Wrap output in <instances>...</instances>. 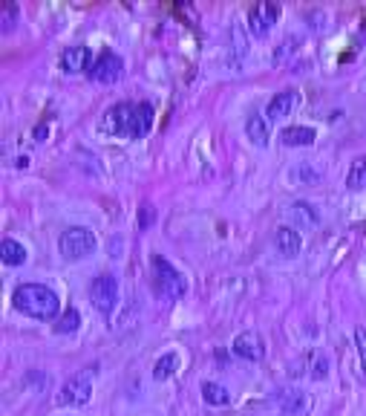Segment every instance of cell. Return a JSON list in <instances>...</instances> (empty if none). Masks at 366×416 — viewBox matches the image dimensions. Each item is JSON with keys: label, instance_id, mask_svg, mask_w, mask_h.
I'll return each mask as SVG.
<instances>
[{"label": "cell", "instance_id": "3", "mask_svg": "<svg viewBox=\"0 0 366 416\" xmlns=\"http://www.w3.org/2000/svg\"><path fill=\"white\" fill-rule=\"evenodd\" d=\"M96 249H98V240L87 226H72L58 237V251L67 260H84L89 255H96Z\"/></svg>", "mask_w": 366, "mask_h": 416}, {"label": "cell", "instance_id": "14", "mask_svg": "<svg viewBox=\"0 0 366 416\" xmlns=\"http://www.w3.org/2000/svg\"><path fill=\"white\" fill-rule=\"evenodd\" d=\"M288 217L294 220V229H297V231H300V229H314L317 220H320L317 208H314L312 202H306V200H297V202L288 205Z\"/></svg>", "mask_w": 366, "mask_h": 416}, {"label": "cell", "instance_id": "13", "mask_svg": "<svg viewBox=\"0 0 366 416\" xmlns=\"http://www.w3.org/2000/svg\"><path fill=\"white\" fill-rule=\"evenodd\" d=\"M297 104H300V93H297V90H280L277 96H274V98L268 101L266 116H271V118L292 116V113L297 110Z\"/></svg>", "mask_w": 366, "mask_h": 416}, {"label": "cell", "instance_id": "26", "mask_svg": "<svg viewBox=\"0 0 366 416\" xmlns=\"http://www.w3.org/2000/svg\"><path fill=\"white\" fill-rule=\"evenodd\" d=\"M150 226H156V208L150 205V202H142L139 205V229L147 231Z\"/></svg>", "mask_w": 366, "mask_h": 416}, {"label": "cell", "instance_id": "30", "mask_svg": "<svg viewBox=\"0 0 366 416\" xmlns=\"http://www.w3.org/2000/svg\"><path fill=\"white\" fill-rule=\"evenodd\" d=\"M43 136H47V125H38V127H35V139L43 142Z\"/></svg>", "mask_w": 366, "mask_h": 416}, {"label": "cell", "instance_id": "19", "mask_svg": "<svg viewBox=\"0 0 366 416\" xmlns=\"http://www.w3.org/2000/svg\"><path fill=\"white\" fill-rule=\"evenodd\" d=\"M0 255H3L6 266H23L26 263V249L18 240H12V237H6V240H3V246H0Z\"/></svg>", "mask_w": 366, "mask_h": 416}, {"label": "cell", "instance_id": "22", "mask_svg": "<svg viewBox=\"0 0 366 416\" xmlns=\"http://www.w3.org/2000/svg\"><path fill=\"white\" fill-rule=\"evenodd\" d=\"M231 52H234V64L237 67L242 64V58L248 55V38H246V32H242L239 23L231 26Z\"/></svg>", "mask_w": 366, "mask_h": 416}, {"label": "cell", "instance_id": "7", "mask_svg": "<svg viewBox=\"0 0 366 416\" xmlns=\"http://www.w3.org/2000/svg\"><path fill=\"white\" fill-rule=\"evenodd\" d=\"M277 18H280V3H274V0H260V3H254L248 9V29L257 38H263L271 32V26L277 23Z\"/></svg>", "mask_w": 366, "mask_h": 416}, {"label": "cell", "instance_id": "6", "mask_svg": "<svg viewBox=\"0 0 366 416\" xmlns=\"http://www.w3.org/2000/svg\"><path fill=\"white\" fill-rule=\"evenodd\" d=\"M93 399V376L89 373H75L64 382V388L58 393V405L64 408H81Z\"/></svg>", "mask_w": 366, "mask_h": 416}, {"label": "cell", "instance_id": "12", "mask_svg": "<svg viewBox=\"0 0 366 416\" xmlns=\"http://www.w3.org/2000/svg\"><path fill=\"white\" fill-rule=\"evenodd\" d=\"M274 246H277V251L283 258H297L300 249H303V237L294 226H280L274 231Z\"/></svg>", "mask_w": 366, "mask_h": 416}, {"label": "cell", "instance_id": "18", "mask_svg": "<svg viewBox=\"0 0 366 416\" xmlns=\"http://www.w3.org/2000/svg\"><path fill=\"white\" fill-rule=\"evenodd\" d=\"M179 370V353H164V355H159L156 359V364H153V379L156 382H164V379H171L173 373Z\"/></svg>", "mask_w": 366, "mask_h": 416}, {"label": "cell", "instance_id": "2", "mask_svg": "<svg viewBox=\"0 0 366 416\" xmlns=\"http://www.w3.org/2000/svg\"><path fill=\"white\" fill-rule=\"evenodd\" d=\"M153 289L162 295V298L176 301V298H182V295L188 292V280L171 260L156 255L153 258Z\"/></svg>", "mask_w": 366, "mask_h": 416}, {"label": "cell", "instance_id": "11", "mask_svg": "<svg viewBox=\"0 0 366 416\" xmlns=\"http://www.w3.org/2000/svg\"><path fill=\"white\" fill-rule=\"evenodd\" d=\"M234 353L246 362H260L266 359V341L257 330H246L234 338Z\"/></svg>", "mask_w": 366, "mask_h": 416}, {"label": "cell", "instance_id": "27", "mask_svg": "<svg viewBox=\"0 0 366 416\" xmlns=\"http://www.w3.org/2000/svg\"><path fill=\"white\" fill-rule=\"evenodd\" d=\"M355 347H358V362H360V376L366 379V330L358 326L355 330Z\"/></svg>", "mask_w": 366, "mask_h": 416}, {"label": "cell", "instance_id": "5", "mask_svg": "<svg viewBox=\"0 0 366 416\" xmlns=\"http://www.w3.org/2000/svg\"><path fill=\"white\" fill-rule=\"evenodd\" d=\"M133 116H136V104L133 101H118L110 110H104L98 127H101V133H110V136H127L130 139Z\"/></svg>", "mask_w": 366, "mask_h": 416}, {"label": "cell", "instance_id": "25", "mask_svg": "<svg viewBox=\"0 0 366 416\" xmlns=\"http://www.w3.org/2000/svg\"><path fill=\"white\" fill-rule=\"evenodd\" d=\"M18 3L14 0H3L0 3V23H3V29H12L14 23H18Z\"/></svg>", "mask_w": 366, "mask_h": 416}, {"label": "cell", "instance_id": "23", "mask_svg": "<svg viewBox=\"0 0 366 416\" xmlns=\"http://www.w3.org/2000/svg\"><path fill=\"white\" fill-rule=\"evenodd\" d=\"M309 362H312V370H309V376H312V379H317V382H323V379L329 376V362H326V353L314 350V353L309 355Z\"/></svg>", "mask_w": 366, "mask_h": 416}, {"label": "cell", "instance_id": "8", "mask_svg": "<svg viewBox=\"0 0 366 416\" xmlns=\"http://www.w3.org/2000/svg\"><path fill=\"white\" fill-rule=\"evenodd\" d=\"M121 72H125V61H121V55L104 50V52L96 58L93 70H89V79L98 81V84H113V81L121 79Z\"/></svg>", "mask_w": 366, "mask_h": 416}, {"label": "cell", "instance_id": "10", "mask_svg": "<svg viewBox=\"0 0 366 416\" xmlns=\"http://www.w3.org/2000/svg\"><path fill=\"white\" fill-rule=\"evenodd\" d=\"M58 64L64 72H84V70H93V50L84 47V43H72V47H67L64 52H61Z\"/></svg>", "mask_w": 366, "mask_h": 416}, {"label": "cell", "instance_id": "17", "mask_svg": "<svg viewBox=\"0 0 366 416\" xmlns=\"http://www.w3.org/2000/svg\"><path fill=\"white\" fill-rule=\"evenodd\" d=\"M246 136L257 145V147H266L268 139H271V130H268V122H266V116L260 113H254L248 116V122H246Z\"/></svg>", "mask_w": 366, "mask_h": 416}, {"label": "cell", "instance_id": "4", "mask_svg": "<svg viewBox=\"0 0 366 416\" xmlns=\"http://www.w3.org/2000/svg\"><path fill=\"white\" fill-rule=\"evenodd\" d=\"M89 301H93V306L101 315H110L118 304V278L110 272L96 275L93 284H89Z\"/></svg>", "mask_w": 366, "mask_h": 416}, {"label": "cell", "instance_id": "28", "mask_svg": "<svg viewBox=\"0 0 366 416\" xmlns=\"http://www.w3.org/2000/svg\"><path fill=\"white\" fill-rule=\"evenodd\" d=\"M292 180H309V183H314V180H320V171H314V168H309L306 162L303 165H297V168H292Z\"/></svg>", "mask_w": 366, "mask_h": 416}, {"label": "cell", "instance_id": "29", "mask_svg": "<svg viewBox=\"0 0 366 416\" xmlns=\"http://www.w3.org/2000/svg\"><path fill=\"white\" fill-rule=\"evenodd\" d=\"M297 43H300V38H286L283 43H280V50L274 52V61H283V58L292 52V50H297Z\"/></svg>", "mask_w": 366, "mask_h": 416}, {"label": "cell", "instance_id": "20", "mask_svg": "<svg viewBox=\"0 0 366 416\" xmlns=\"http://www.w3.org/2000/svg\"><path fill=\"white\" fill-rule=\"evenodd\" d=\"M202 399L208 405H213V408H222V405H228V391L222 388V384H217V382H202Z\"/></svg>", "mask_w": 366, "mask_h": 416}, {"label": "cell", "instance_id": "9", "mask_svg": "<svg viewBox=\"0 0 366 416\" xmlns=\"http://www.w3.org/2000/svg\"><path fill=\"white\" fill-rule=\"evenodd\" d=\"M274 402H277V408H280L283 416H306L312 410L309 393L300 391V388H283V391H277Z\"/></svg>", "mask_w": 366, "mask_h": 416}, {"label": "cell", "instance_id": "1", "mask_svg": "<svg viewBox=\"0 0 366 416\" xmlns=\"http://www.w3.org/2000/svg\"><path fill=\"white\" fill-rule=\"evenodd\" d=\"M12 304L18 312L35 321H52L61 309V298L47 284H21L12 295Z\"/></svg>", "mask_w": 366, "mask_h": 416}, {"label": "cell", "instance_id": "15", "mask_svg": "<svg viewBox=\"0 0 366 416\" xmlns=\"http://www.w3.org/2000/svg\"><path fill=\"white\" fill-rule=\"evenodd\" d=\"M153 127V104L139 101L136 104V116H133V127H130V139H142Z\"/></svg>", "mask_w": 366, "mask_h": 416}, {"label": "cell", "instance_id": "16", "mask_svg": "<svg viewBox=\"0 0 366 416\" xmlns=\"http://www.w3.org/2000/svg\"><path fill=\"white\" fill-rule=\"evenodd\" d=\"M280 139H283V145H288V147H306V145H312V142L317 139V133H314V127H309V125H292V127H283Z\"/></svg>", "mask_w": 366, "mask_h": 416}, {"label": "cell", "instance_id": "24", "mask_svg": "<svg viewBox=\"0 0 366 416\" xmlns=\"http://www.w3.org/2000/svg\"><path fill=\"white\" fill-rule=\"evenodd\" d=\"M78 324H81L78 309H67L64 315L58 318V324H55V333H75V330H78Z\"/></svg>", "mask_w": 366, "mask_h": 416}, {"label": "cell", "instance_id": "21", "mask_svg": "<svg viewBox=\"0 0 366 416\" xmlns=\"http://www.w3.org/2000/svg\"><path fill=\"white\" fill-rule=\"evenodd\" d=\"M346 185L349 191H363L366 188V156H358L349 168V176H346Z\"/></svg>", "mask_w": 366, "mask_h": 416}]
</instances>
